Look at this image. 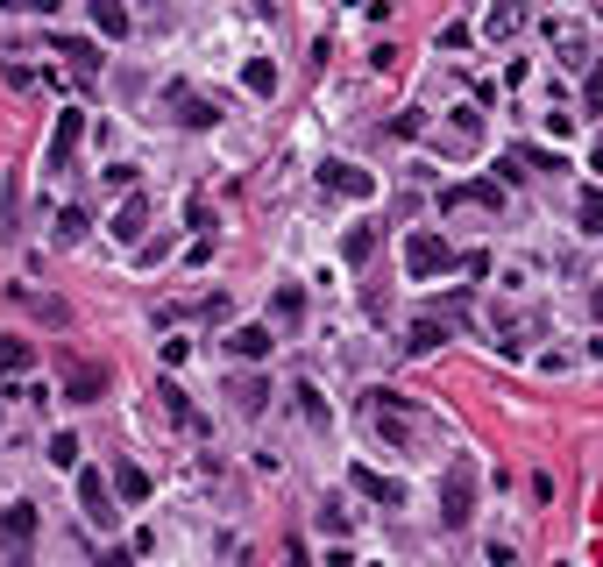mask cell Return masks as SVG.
I'll return each mask as SVG.
<instances>
[{
	"label": "cell",
	"mask_w": 603,
	"mask_h": 567,
	"mask_svg": "<svg viewBox=\"0 0 603 567\" xmlns=\"http://www.w3.org/2000/svg\"><path fill=\"white\" fill-rule=\"evenodd\" d=\"M86 227H93V213H86V206H64V213H57V234H64V241H79Z\"/></svg>",
	"instance_id": "484cf974"
},
{
	"label": "cell",
	"mask_w": 603,
	"mask_h": 567,
	"mask_svg": "<svg viewBox=\"0 0 603 567\" xmlns=\"http://www.w3.org/2000/svg\"><path fill=\"white\" fill-rule=\"evenodd\" d=\"M582 234H603V185L582 192Z\"/></svg>",
	"instance_id": "d4e9b609"
},
{
	"label": "cell",
	"mask_w": 603,
	"mask_h": 567,
	"mask_svg": "<svg viewBox=\"0 0 603 567\" xmlns=\"http://www.w3.org/2000/svg\"><path fill=\"white\" fill-rule=\"evenodd\" d=\"M79 504H86V525H114V482L100 475V468H79Z\"/></svg>",
	"instance_id": "5b68a950"
},
{
	"label": "cell",
	"mask_w": 603,
	"mask_h": 567,
	"mask_svg": "<svg viewBox=\"0 0 603 567\" xmlns=\"http://www.w3.org/2000/svg\"><path fill=\"white\" fill-rule=\"evenodd\" d=\"M228 355H235V362H263V355H270V327H235V334H228Z\"/></svg>",
	"instance_id": "30bf717a"
},
{
	"label": "cell",
	"mask_w": 603,
	"mask_h": 567,
	"mask_svg": "<svg viewBox=\"0 0 603 567\" xmlns=\"http://www.w3.org/2000/svg\"><path fill=\"white\" fill-rule=\"evenodd\" d=\"M320 185L341 192V199H369V192H376V178L355 171V164H341V156H327V164H320Z\"/></svg>",
	"instance_id": "52a82bcc"
},
{
	"label": "cell",
	"mask_w": 603,
	"mask_h": 567,
	"mask_svg": "<svg viewBox=\"0 0 603 567\" xmlns=\"http://www.w3.org/2000/svg\"><path fill=\"white\" fill-rule=\"evenodd\" d=\"M50 461H57V468H79V433H57V440H50Z\"/></svg>",
	"instance_id": "4316f807"
},
{
	"label": "cell",
	"mask_w": 603,
	"mask_h": 567,
	"mask_svg": "<svg viewBox=\"0 0 603 567\" xmlns=\"http://www.w3.org/2000/svg\"><path fill=\"white\" fill-rule=\"evenodd\" d=\"M469 511H476V461H447V475H440V518L447 525H469Z\"/></svg>",
	"instance_id": "6da1fadb"
},
{
	"label": "cell",
	"mask_w": 603,
	"mask_h": 567,
	"mask_svg": "<svg viewBox=\"0 0 603 567\" xmlns=\"http://www.w3.org/2000/svg\"><path fill=\"white\" fill-rule=\"evenodd\" d=\"M447 263H455V249H447L433 227H412V241H405V270H412V277H440Z\"/></svg>",
	"instance_id": "3957f363"
},
{
	"label": "cell",
	"mask_w": 603,
	"mask_h": 567,
	"mask_svg": "<svg viewBox=\"0 0 603 567\" xmlns=\"http://www.w3.org/2000/svg\"><path fill=\"white\" fill-rule=\"evenodd\" d=\"M518 22H525V8H490V22H483V29H490V36H511Z\"/></svg>",
	"instance_id": "83f0119b"
},
{
	"label": "cell",
	"mask_w": 603,
	"mask_h": 567,
	"mask_svg": "<svg viewBox=\"0 0 603 567\" xmlns=\"http://www.w3.org/2000/svg\"><path fill=\"white\" fill-rule=\"evenodd\" d=\"M440 206H504V185H447Z\"/></svg>",
	"instance_id": "4fadbf2b"
},
{
	"label": "cell",
	"mask_w": 603,
	"mask_h": 567,
	"mask_svg": "<svg viewBox=\"0 0 603 567\" xmlns=\"http://www.w3.org/2000/svg\"><path fill=\"white\" fill-rule=\"evenodd\" d=\"M270 312L284 319V327H298V319H306V291H298V284H284V291L270 298Z\"/></svg>",
	"instance_id": "d6986e66"
},
{
	"label": "cell",
	"mask_w": 603,
	"mask_h": 567,
	"mask_svg": "<svg viewBox=\"0 0 603 567\" xmlns=\"http://www.w3.org/2000/svg\"><path fill=\"white\" fill-rule=\"evenodd\" d=\"M79 142H86V114H79V107H64V114H57V128H50V171H64Z\"/></svg>",
	"instance_id": "8992f818"
},
{
	"label": "cell",
	"mask_w": 603,
	"mask_h": 567,
	"mask_svg": "<svg viewBox=\"0 0 603 567\" xmlns=\"http://www.w3.org/2000/svg\"><path fill=\"white\" fill-rule=\"evenodd\" d=\"M157 397H164V412H171V419H178V426H192V433H206V419H199V412H192V397H185V390H178V383H164V390H157Z\"/></svg>",
	"instance_id": "5bb4252c"
},
{
	"label": "cell",
	"mask_w": 603,
	"mask_h": 567,
	"mask_svg": "<svg viewBox=\"0 0 603 567\" xmlns=\"http://www.w3.org/2000/svg\"><path fill=\"white\" fill-rule=\"evenodd\" d=\"M440 341H447V327H440V319H419V327L405 334V355H433Z\"/></svg>",
	"instance_id": "e0dca14e"
},
{
	"label": "cell",
	"mask_w": 603,
	"mask_h": 567,
	"mask_svg": "<svg viewBox=\"0 0 603 567\" xmlns=\"http://www.w3.org/2000/svg\"><path fill=\"white\" fill-rule=\"evenodd\" d=\"M291 397H298V419H306V426H327V397H320L313 383H298Z\"/></svg>",
	"instance_id": "44dd1931"
},
{
	"label": "cell",
	"mask_w": 603,
	"mask_h": 567,
	"mask_svg": "<svg viewBox=\"0 0 603 567\" xmlns=\"http://www.w3.org/2000/svg\"><path fill=\"white\" fill-rule=\"evenodd\" d=\"M341 256H348V263H369V256H376V227H348Z\"/></svg>",
	"instance_id": "7402d4cb"
},
{
	"label": "cell",
	"mask_w": 603,
	"mask_h": 567,
	"mask_svg": "<svg viewBox=\"0 0 603 567\" xmlns=\"http://www.w3.org/2000/svg\"><path fill=\"white\" fill-rule=\"evenodd\" d=\"M178 121H192V128H213L220 114H213V100H185V93H178Z\"/></svg>",
	"instance_id": "cb8c5ba5"
},
{
	"label": "cell",
	"mask_w": 603,
	"mask_h": 567,
	"mask_svg": "<svg viewBox=\"0 0 603 567\" xmlns=\"http://www.w3.org/2000/svg\"><path fill=\"white\" fill-rule=\"evenodd\" d=\"M142 227H149V206H142V199H128V206L114 213V234H121L128 249H135V241H142Z\"/></svg>",
	"instance_id": "9a60e30c"
},
{
	"label": "cell",
	"mask_w": 603,
	"mask_h": 567,
	"mask_svg": "<svg viewBox=\"0 0 603 567\" xmlns=\"http://www.w3.org/2000/svg\"><path fill=\"white\" fill-rule=\"evenodd\" d=\"M242 86H249V93H263V100H270V93H277V71H270V64H263V57H256V64H242Z\"/></svg>",
	"instance_id": "603a6c76"
},
{
	"label": "cell",
	"mask_w": 603,
	"mask_h": 567,
	"mask_svg": "<svg viewBox=\"0 0 603 567\" xmlns=\"http://www.w3.org/2000/svg\"><path fill=\"white\" fill-rule=\"evenodd\" d=\"M93 29H100V36H128V8H114V0H93Z\"/></svg>",
	"instance_id": "ffe728a7"
},
{
	"label": "cell",
	"mask_w": 603,
	"mask_h": 567,
	"mask_svg": "<svg viewBox=\"0 0 603 567\" xmlns=\"http://www.w3.org/2000/svg\"><path fill=\"white\" fill-rule=\"evenodd\" d=\"M0 546H8L15 567H29V546H36V504H8V511H0Z\"/></svg>",
	"instance_id": "277c9868"
},
{
	"label": "cell",
	"mask_w": 603,
	"mask_h": 567,
	"mask_svg": "<svg viewBox=\"0 0 603 567\" xmlns=\"http://www.w3.org/2000/svg\"><path fill=\"white\" fill-rule=\"evenodd\" d=\"M107 482H114V497H121V504H142V497H149V475H142L135 461H114V475H107Z\"/></svg>",
	"instance_id": "8fae6325"
},
{
	"label": "cell",
	"mask_w": 603,
	"mask_h": 567,
	"mask_svg": "<svg viewBox=\"0 0 603 567\" xmlns=\"http://www.w3.org/2000/svg\"><path fill=\"white\" fill-rule=\"evenodd\" d=\"M100 390H107V369H100V362H71V369H64V397H71V404H93Z\"/></svg>",
	"instance_id": "ba28073f"
},
{
	"label": "cell",
	"mask_w": 603,
	"mask_h": 567,
	"mask_svg": "<svg viewBox=\"0 0 603 567\" xmlns=\"http://www.w3.org/2000/svg\"><path fill=\"white\" fill-rule=\"evenodd\" d=\"M355 490H362V497H376V504H391V511L405 504V482H391V475H376V468H355Z\"/></svg>",
	"instance_id": "9c48e42d"
},
{
	"label": "cell",
	"mask_w": 603,
	"mask_h": 567,
	"mask_svg": "<svg viewBox=\"0 0 603 567\" xmlns=\"http://www.w3.org/2000/svg\"><path fill=\"white\" fill-rule=\"evenodd\" d=\"M228 397H235V412H249V419H256L263 404H270V383H263V376H235V383H228Z\"/></svg>",
	"instance_id": "7c38bea8"
},
{
	"label": "cell",
	"mask_w": 603,
	"mask_h": 567,
	"mask_svg": "<svg viewBox=\"0 0 603 567\" xmlns=\"http://www.w3.org/2000/svg\"><path fill=\"white\" fill-rule=\"evenodd\" d=\"M29 362H36V341H15V334L0 341V376H22Z\"/></svg>",
	"instance_id": "2e32d148"
},
{
	"label": "cell",
	"mask_w": 603,
	"mask_h": 567,
	"mask_svg": "<svg viewBox=\"0 0 603 567\" xmlns=\"http://www.w3.org/2000/svg\"><path fill=\"white\" fill-rule=\"evenodd\" d=\"M8 298H15V305H29L36 319H50V327H64V305H57V298H36V291H22V284H8Z\"/></svg>",
	"instance_id": "ac0fdd59"
},
{
	"label": "cell",
	"mask_w": 603,
	"mask_h": 567,
	"mask_svg": "<svg viewBox=\"0 0 603 567\" xmlns=\"http://www.w3.org/2000/svg\"><path fill=\"white\" fill-rule=\"evenodd\" d=\"M589 312H596V319H603V291H589Z\"/></svg>",
	"instance_id": "f1b7e54d"
},
{
	"label": "cell",
	"mask_w": 603,
	"mask_h": 567,
	"mask_svg": "<svg viewBox=\"0 0 603 567\" xmlns=\"http://www.w3.org/2000/svg\"><path fill=\"white\" fill-rule=\"evenodd\" d=\"M412 397H398V390H369V412H376V433H384L391 447H412L419 440V426H412V412H405Z\"/></svg>",
	"instance_id": "7a4b0ae2"
}]
</instances>
